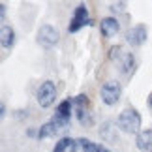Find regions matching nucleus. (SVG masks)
<instances>
[{
	"label": "nucleus",
	"instance_id": "1",
	"mask_svg": "<svg viewBox=\"0 0 152 152\" xmlns=\"http://www.w3.org/2000/svg\"><path fill=\"white\" fill-rule=\"evenodd\" d=\"M116 126L120 128V132L132 133V135H139L141 133V115L135 109H124L116 118Z\"/></svg>",
	"mask_w": 152,
	"mask_h": 152
},
{
	"label": "nucleus",
	"instance_id": "2",
	"mask_svg": "<svg viewBox=\"0 0 152 152\" xmlns=\"http://www.w3.org/2000/svg\"><path fill=\"white\" fill-rule=\"evenodd\" d=\"M100 96H102V102L105 105H115L118 103L120 96H122V86L120 83L116 81H105L100 88Z\"/></svg>",
	"mask_w": 152,
	"mask_h": 152
},
{
	"label": "nucleus",
	"instance_id": "3",
	"mask_svg": "<svg viewBox=\"0 0 152 152\" xmlns=\"http://www.w3.org/2000/svg\"><path fill=\"white\" fill-rule=\"evenodd\" d=\"M73 105H75V113L77 118L83 126H90L92 124V113H90V102L86 94H79L73 98Z\"/></svg>",
	"mask_w": 152,
	"mask_h": 152
},
{
	"label": "nucleus",
	"instance_id": "4",
	"mask_svg": "<svg viewBox=\"0 0 152 152\" xmlns=\"http://www.w3.org/2000/svg\"><path fill=\"white\" fill-rule=\"evenodd\" d=\"M36 98H38V103L39 107H51L56 100V86L53 81H45V83L39 85V88L36 92Z\"/></svg>",
	"mask_w": 152,
	"mask_h": 152
},
{
	"label": "nucleus",
	"instance_id": "5",
	"mask_svg": "<svg viewBox=\"0 0 152 152\" xmlns=\"http://www.w3.org/2000/svg\"><path fill=\"white\" fill-rule=\"evenodd\" d=\"M58 39H60V32H58V28L51 26V25H43L39 26L38 30V43L42 45V47H53V45L58 43Z\"/></svg>",
	"mask_w": 152,
	"mask_h": 152
},
{
	"label": "nucleus",
	"instance_id": "6",
	"mask_svg": "<svg viewBox=\"0 0 152 152\" xmlns=\"http://www.w3.org/2000/svg\"><path fill=\"white\" fill-rule=\"evenodd\" d=\"M85 25H90V19H88V8L85 4H79L73 11V17L69 21V26L68 30L69 32H77L79 28H83Z\"/></svg>",
	"mask_w": 152,
	"mask_h": 152
},
{
	"label": "nucleus",
	"instance_id": "7",
	"mask_svg": "<svg viewBox=\"0 0 152 152\" xmlns=\"http://www.w3.org/2000/svg\"><path fill=\"white\" fill-rule=\"evenodd\" d=\"M72 107H73V102L69 100H64L58 103V107L55 111V116H53V122H56L60 128H64L66 124H69V118H72Z\"/></svg>",
	"mask_w": 152,
	"mask_h": 152
},
{
	"label": "nucleus",
	"instance_id": "8",
	"mask_svg": "<svg viewBox=\"0 0 152 152\" xmlns=\"http://www.w3.org/2000/svg\"><path fill=\"white\" fill-rule=\"evenodd\" d=\"M145 39H147V26L145 25H135L132 26L130 30L126 34V42L133 45V47H137V45H143Z\"/></svg>",
	"mask_w": 152,
	"mask_h": 152
},
{
	"label": "nucleus",
	"instance_id": "9",
	"mask_svg": "<svg viewBox=\"0 0 152 152\" xmlns=\"http://www.w3.org/2000/svg\"><path fill=\"white\" fill-rule=\"evenodd\" d=\"M120 30V23L116 17H103V19L100 21V32L103 38H113L115 34H118Z\"/></svg>",
	"mask_w": 152,
	"mask_h": 152
},
{
	"label": "nucleus",
	"instance_id": "10",
	"mask_svg": "<svg viewBox=\"0 0 152 152\" xmlns=\"http://www.w3.org/2000/svg\"><path fill=\"white\" fill-rule=\"evenodd\" d=\"M118 66H120V72L124 75H132L137 68V60H135V56H133V53H124V56H122V60L118 62Z\"/></svg>",
	"mask_w": 152,
	"mask_h": 152
},
{
	"label": "nucleus",
	"instance_id": "11",
	"mask_svg": "<svg viewBox=\"0 0 152 152\" xmlns=\"http://www.w3.org/2000/svg\"><path fill=\"white\" fill-rule=\"evenodd\" d=\"M0 36H2V47L4 49H11L15 43V32L13 28H11L10 25H2V28H0Z\"/></svg>",
	"mask_w": 152,
	"mask_h": 152
},
{
	"label": "nucleus",
	"instance_id": "12",
	"mask_svg": "<svg viewBox=\"0 0 152 152\" xmlns=\"http://www.w3.org/2000/svg\"><path fill=\"white\" fill-rule=\"evenodd\" d=\"M135 145L139 150H145V152H150L152 150V130H145L137 135L135 139Z\"/></svg>",
	"mask_w": 152,
	"mask_h": 152
},
{
	"label": "nucleus",
	"instance_id": "13",
	"mask_svg": "<svg viewBox=\"0 0 152 152\" xmlns=\"http://www.w3.org/2000/svg\"><path fill=\"white\" fill-rule=\"evenodd\" d=\"M77 141H73V139L69 137H62L60 141H58L55 145V148H53V152H75L77 150Z\"/></svg>",
	"mask_w": 152,
	"mask_h": 152
},
{
	"label": "nucleus",
	"instance_id": "14",
	"mask_svg": "<svg viewBox=\"0 0 152 152\" xmlns=\"http://www.w3.org/2000/svg\"><path fill=\"white\" fill-rule=\"evenodd\" d=\"M58 130H60V126H58L56 122L49 120V122H45V124L38 130V139H47V137H53Z\"/></svg>",
	"mask_w": 152,
	"mask_h": 152
},
{
	"label": "nucleus",
	"instance_id": "15",
	"mask_svg": "<svg viewBox=\"0 0 152 152\" xmlns=\"http://www.w3.org/2000/svg\"><path fill=\"white\" fill-rule=\"evenodd\" d=\"M77 143L85 152H109L105 147H102V145H98V143H92L88 139H77Z\"/></svg>",
	"mask_w": 152,
	"mask_h": 152
},
{
	"label": "nucleus",
	"instance_id": "16",
	"mask_svg": "<svg viewBox=\"0 0 152 152\" xmlns=\"http://www.w3.org/2000/svg\"><path fill=\"white\" fill-rule=\"evenodd\" d=\"M122 56H124V53H122V47H120V45H115V47L109 49V58H111V60L120 62Z\"/></svg>",
	"mask_w": 152,
	"mask_h": 152
},
{
	"label": "nucleus",
	"instance_id": "17",
	"mask_svg": "<svg viewBox=\"0 0 152 152\" xmlns=\"http://www.w3.org/2000/svg\"><path fill=\"white\" fill-rule=\"evenodd\" d=\"M124 2H116V4H111V11L113 13H120V11H124Z\"/></svg>",
	"mask_w": 152,
	"mask_h": 152
},
{
	"label": "nucleus",
	"instance_id": "18",
	"mask_svg": "<svg viewBox=\"0 0 152 152\" xmlns=\"http://www.w3.org/2000/svg\"><path fill=\"white\" fill-rule=\"evenodd\" d=\"M148 107H150V109H152V94H150V96H148Z\"/></svg>",
	"mask_w": 152,
	"mask_h": 152
},
{
	"label": "nucleus",
	"instance_id": "19",
	"mask_svg": "<svg viewBox=\"0 0 152 152\" xmlns=\"http://www.w3.org/2000/svg\"><path fill=\"white\" fill-rule=\"evenodd\" d=\"M150 152H152V150H150Z\"/></svg>",
	"mask_w": 152,
	"mask_h": 152
}]
</instances>
